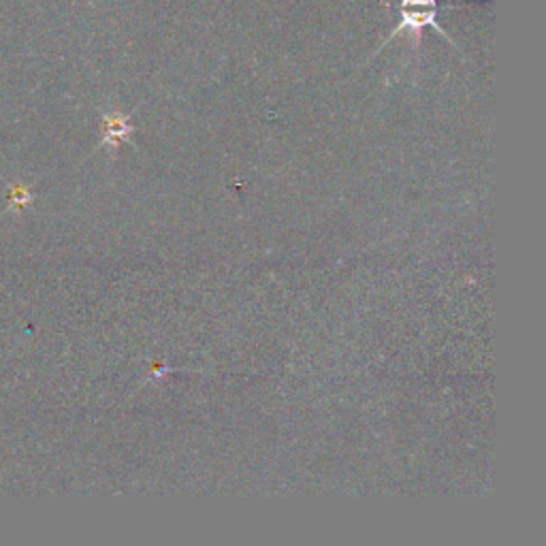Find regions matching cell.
Here are the masks:
<instances>
[{
  "label": "cell",
  "instance_id": "6da1fadb",
  "mask_svg": "<svg viewBox=\"0 0 546 546\" xmlns=\"http://www.w3.org/2000/svg\"><path fill=\"white\" fill-rule=\"evenodd\" d=\"M427 28L438 30L442 37H446L448 43L455 45L453 39H451V35H448V32L438 24V9H401V22L391 30L389 39L384 41L382 45L391 43L393 37L401 35V32H410L414 47H419L421 41H423V32H425Z\"/></svg>",
  "mask_w": 546,
  "mask_h": 546
},
{
  "label": "cell",
  "instance_id": "7a4b0ae2",
  "mask_svg": "<svg viewBox=\"0 0 546 546\" xmlns=\"http://www.w3.org/2000/svg\"><path fill=\"white\" fill-rule=\"evenodd\" d=\"M133 133V126L128 124V120L124 116H114V118H107V128H105V137L109 141H116L120 143L122 139H126L128 135Z\"/></svg>",
  "mask_w": 546,
  "mask_h": 546
}]
</instances>
